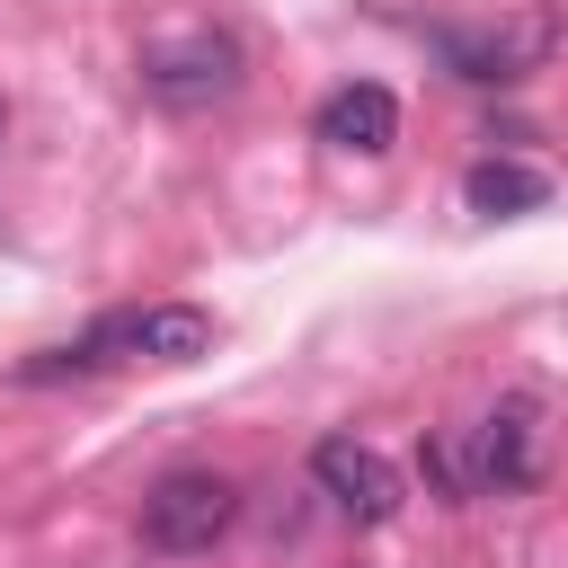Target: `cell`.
<instances>
[{"label": "cell", "instance_id": "3", "mask_svg": "<svg viewBox=\"0 0 568 568\" xmlns=\"http://www.w3.org/2000/svg\"><path fill=\"white\" fill-rule=\"evenodd\" d=\"M142 89L160 106H213L240 89V44L213 36V27H178V36H151L142 44Z\"/></svg>", "mask_w": 568, "mask_h": 568}, {"label": "cell", "instance_id": "6", "mask_svg": "<svg viewBox=\"0 0 568 568\" xmlns=\"http://www.w3.org/2000/svg\"><path fill=\"white\" fill-rule=\"evenodd\" d=\"M311 133H320L328 151H355V160H382V151L399 142V98H390L382 80H346V89H328V98H320V115H311Z\"/></svg>", "mask_w": 568, "mask_h": 568}, {"label": "cell", "instance_id": "9", "mask_svg": "<svg viewBox=\"0 0 568 568\" xmlns=\"http://www.w3.org/2000/svg\"><path fill=\"white\" fill-rule=\"evenodd\" d=\"M0 133H9V106H0Z\"/></svg>", "mask_w": 568, "mask_h": 568}, {"label": "cell", "instance_id": "1", "mask_svg": "<svg viewBox=\"0 0 568 568\" xmlns=\"http://www.w3.org/2000/svg\"><path fill=\"white\" fill-rule=\"evenodd\" d=\"M195 364L213 355V320L195 302H151V311H106L80 346H53L36 364H18V382H62V373H98V364Z\"/></svg>", "mask_w": 568, "mask_h": 568}, {"label": "cell", "instance_id": "4", "mask_svg": "<svg viewBox=\"0 0 568 568\" xmlns=\"http://www.w3.org/2000/svg\"><path fill=\"white\" fill-rule=\"evenodd\" d=\"M311 488L346 515V524H390L399 515V470L373 453V444H355V435H320L311 444Z\"/></svg>", "mask_w": 568, "mask_h": 568}, {"label": "cell", "instance_id": "5", "mask_svg": "<svg viewBox=\"0 0 568 568\" xmlns=\"http://www.w3.org/2000/svg\"><path fill=\"white\" fill-rule=\"evenodd\" d=\"M435 44H444V62H453L462 80L506 89V80H524V71L550 53V18H541V9H515V18H497V27H444Z\"/></svg>", "mask_w": 568, "mask_h": 568}, {"label": "cell", "instance_id": "8", "mask_svg": "<svg viewBox=\"0 0 568 568\" xmlns=\"http://www.w3.org/2000/svg\"><path fill=\"white\" fill-rule=\"evenodd\" d=\"M462 204H470V213H488V222H506V213H541V204H550V178H541V169H524V160H470Z\"/></svg>", "mask_w": 568, "mask_h": 568}, {"label": "cell", "instance_id": "7", "mask_svg": "<svg viewBox=\"0 0 568 568\" xmlns=\"http://www.w3.org/2000/svg\"><path fill=\"white\" fill-rule=\"evenodd\" d=\"M470 479L479 488H524L532 479V399H497L470 426Z\"/></svg>", "mask_w": 568, "mask_h": 568}, {"label": "cell", "instance_id": "2", "mask_svg": "<svg viewBox=\"0 0 568 568\" xmlns=\"http://www.w3.org/2000/svg\"><path fill=\"white\" fill-rule=\"evenodd\" d=\"M231 524H240V488H231L222 470H169V479L142 497V550H160V559H195V550H213Z\"/></svg>", "mask_w": 568, "mask_h": 568}]
</instances>
